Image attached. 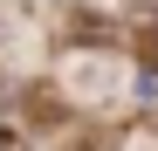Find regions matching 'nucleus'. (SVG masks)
<instances>
[{
	"mask_svg": "<svg viewBox=\"0 0 158 151\" xmlns=\"http://www.w3.org/2000/svg\"><path fill=\"white\" fill-rule=\"evenodd\" d=\"M124 14L138 21V28H158V0H124Z\"/></svg>",
	"mask_w": 158,
	"mask_h": 151,
	"instance_id": "obj_1",
	"label": "nucleus"
},
{
	"mask_svg": "<svg viewBox=\"0 0 158 151\" xmlns=\"http://www.w3.org/2000/svg\"><path fill=\"white\" fill-rule=\"evenodd\" d=\"M69 151H110V137H103V131H83V137H76Z\"/></svg>",
	"mask_w": 158,
	"mask_h": 151,
	"instance_id": "obj_2",
	"label": "nucleus"
},
{
	"mask_svg": "<svg viewBox=\"0 0 158 151\" xmlns=\"http://www.w3.org/2000/svg\"><path fill=\"white\" fill-rule=\"evenodd\" d=\"M0 151H21V137H14V131H0Z\"/></svg>",
	"mask_w": 158,
	"mask_h": 151,
	"instance_id": "obj_3",
	"label": "nucleus"
},
{
	"mask_svg": "<svg viewBox=\"0 0 158 151\" xmlns=\"http://www.w3.org/2000/svg\"><path fill=\"white\" fill-rule=\"evenodd\" d=\"M0 35H7V28H0Z\"/></svg>",
	"mask_w": 158,
	"mask_h": 151,
	"instance_id": "obj_4",
	"label": "nucleus"
}]
</instances>
